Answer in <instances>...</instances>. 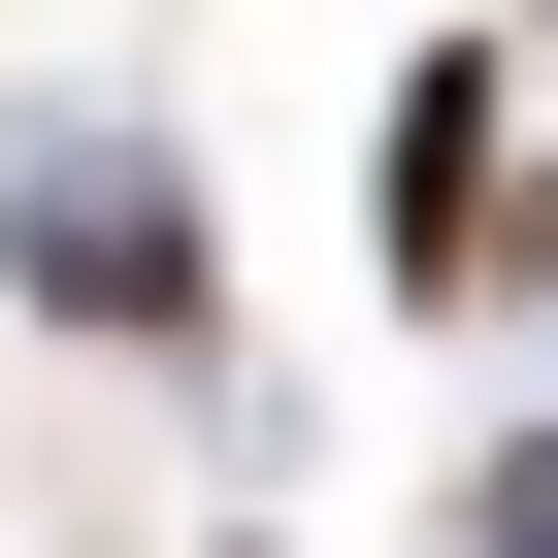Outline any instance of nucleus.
I'll list each match as a JSON object with an SVG mask.
<instances>
[{
  "label": "nucleus",
  "mask_w": 558,
  "mask_h": 558,
  "mask_svg": "<svg viewBox=\"0 0 558 558\" xmlns=\"http://www.w3.org/2000/svg\"><path fill=\"white\" fill-rule=\"evenodd\" d=\"M493 165H525V132H493V66H427V99H395V263H427V296H460V263L525 230Z\"/></svg>",
  "instance_id": "1"
}]
</instances>
